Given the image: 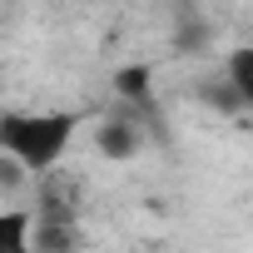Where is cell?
Here are the masks:
<instances>
[{
  "label": "cell",
  "instance_id": "1",
  "mask_svg": "<svg viewBox=\"0 0 253 253\" xmlns=\"http://www.w3.org/2000/svg\"><path fill=\"white\" fill-rule=\"evenodd\" d=\"M75 124H80L75 114H5L0 119V154H10L15 164L45 174L65 154Z\"/></svg>",
  "mask_w": 253,
  "mask_h": 253
},
{
  "label": "cell",
  "instance_id": "2",
  "mask_svg": "<svg viewBox=\"0 0 253 253\" xmlns=\"http://www.w3.org/2000/svg\"><path fill=\"white\" fill-rule=\"evenodd\" d=\"M30 243V213H0V253H20Z\"/></svg>",
  "mask_w": 253,
  "mask_h": 253
},
{
  "label": "cell",
  "instance_id": "3",
  "mask_svg": "<svg viewBox=\"0 0 253 253\" xmlns=\"http://www.w3.org/2000/svg\"><path fill=\"white\" fill-rule=\"evenodd\" d=\"M228 84L238 89V99H253V50H233L228 55Z\"/></svg>",
  "mask_w": 253,
  "mask_h": 253
},
{
  "label": "cell",
  "instance_id": "4",
  "mask_svg": "<svg viewBox=\"0 0 253 253\" xmlns=\"http://www.w3.org/2000/svg\"><path fill=\"white\" fill-rule=\"evenodd\" d=\"M99 149L114 154V159H124V154H134V134L124 129V124H109V129L99 134Z\"/></svg>",
  "mask_w": 253,
  "mask_h": 253
},
{
  "label": "cell",
  "instance_id": "5",
  "mask_svg": "<svg viewBox=\"0 0 253 253\" xmlns=\"http://www.w3.org/2000/svg\"><path fill=\"white\" fill-rule=\"evenodd\" d=\"M114 84H119V94H129V99H134V94H144V89H149V75H144V70H119V80H114Z\"/></svg>",
  "mask_w": 253,
  "mask_h": 253
},
{
  "label": "cell",
  "instance_id": "6",
  "mask_svg": "<svg viewBox=\"0 0 253 253\" xmlns=\"http://www.w3.org/2000/svg\"><path fill=\"white\" fill-rule=\"evenodd\" d=\"M25 184V164H15L10 154H0V189H20Z\"/></svg>",
  "mask_w": 253,
  "mask_h": 253
}]
</instances>
